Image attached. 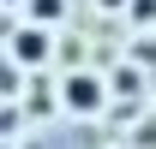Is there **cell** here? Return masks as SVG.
Masks as SVG:
<instances>
[{
	"label": "cell",
	"instance_id": "7a4b0ae2",
	"mask_svg": "<svg viewBox=\"0 0 156 149\" xmlns=\"http://www.w3.org/2000/svg\"><path fill=\"white\" fill-rule=\"evenodd\" d=\"M12 60H18V66H42V60H48V36H42V30H18V36H12Z\"/></svg>",
	"mask_w": 156,
	"mask_h": 149
},
{
	"label": "cell",
	"instance_id": "277c9868",
	"mask_svg": "<svg viewBox=\"0 0 156 149\" xmlns=\"http://www.w3.org/2000/svg\"><path fill=\"white\" fill-rule=\"evenodd\" d=\"M12 6H18V0H12Z\"/></svg>",
	"mask_w": 156,
	"mask_h": 149
},
{
	"label": "cell",
	"instance_id": "6da1fadb",
	"mask_svg": "<svg viewBox=\"0 0 156 149\" xmlns=\"http://www.w3.org/2000/svg\"><path fill=\"white\" fill-rule=\"evenodd\" d=\"M66 108H72V113H96V108H102V84H96L90 72H78L72 84H66Z\"/></svg>",
	"mask_w": 156,
	"mask_h": 149
},
{
	"label": "cell",
	"instance_id": "3957f363",
	"mask_svg": "<svg viewBox=\"0 0 156 149\" xmlns=\"http://www.w3.org/2000/svg\"><path fill=\"white\" fill-rule=\"evenodd\" d=\"M30 12L36 18H60V0H30Z\"/></svg>",
	"mask_w": 156,
	"mask_h": 149
}]
</instances>
